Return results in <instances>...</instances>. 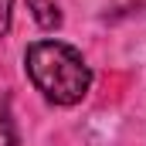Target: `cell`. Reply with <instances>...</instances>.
Instances as JSON below:
<instances>
[{"label":"cell","instance_id":"6da1fadb","mask_svg":"<svg viewBox=\"0 0 146 146\" xmlns=\"http://www.w3.org/2000/svg\"><path fill=\"white\" fill-rule=\"evenodd\" d=\"M34 88L54 106H75L92 88V68L72 44L61 41H34L24 54Z\"/></svg>","mask_w":146,"mask_h":146},{"label":"cell","instance_id":"7a4b0ae2","mask_svg":"<svg viewBox=\"0 0 146 146\" xmlns=\"http://www.w3.org/2000/svg\"><path fill=\"white\" fill-rule=\"evenodd\" d=\"M27 7H31V17L44 31H58L61 27V10H58L54 0H27Z\"/></svg>","mask_w":146,"mask_h":146},{"label":"cell","instance_id":"3957f363","mask_svg":"<svg viewBox=\"0 0 146 146\" xmlns=\"http://www.w3.org/2000/svg\"><path fill=\"white\" fill-rule=\"evenodd\" d=\"M0 146H17V129H14L10 109L3 102H0Z\"/></svg>","mask_w":146,"mask_h":146},{"label":"cell","instance_id":"277c9868","mask_svg":"<svg viewBox=\"0 0 146 146\" xmlns=\"http://www.w3.org/2000/svg\"><path fill=\"white\" fill-rule=\"evenodd\" d=\"M10 14H14V0H0V37L10 27Z\"/></svg>","mask_w":146,"mask_h":146}]
</instances>
